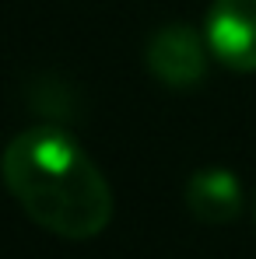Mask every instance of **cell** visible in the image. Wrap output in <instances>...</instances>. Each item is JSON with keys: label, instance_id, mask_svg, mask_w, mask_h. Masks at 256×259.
Wrapping results in <instances>:
<instances>
[{"label": "cell", "instance_id": "obj_1", "mask_svg": "<svg viewBox=\"0 0 256 259\" xmlns=\"http://www.w3.org/2000/svg\"><path fill=\"white\" fill-rule=\"evenodd\" d=\"M0 175L18 207L49 235L88 242L113 221V189L85 147L60 126H28L0 154Z\"/></svg>", "mask_w": 256, "mask_h": 259}, {"label": "cell", "instance_id": "obj_2", "mask_svg": "<svg viewBox=\"0 0 256 259\" xmlns=\"http://www.w3.org/2000/svg\"><path fill=\"white\" fill-rule=\"evenodd\" d=\"M211 46L207 35H197L190 25H165L158 28L148 49H144V60H148V70L169 88H193L207 77V63H211Z\"/></svg>", "mask_w": 256, "mask_h": 259}, {"label": "cell", "instance_id": "obj_3", "mask_svg": "<svg viewBox=\"0 0 256 259\" xmlns=\"http://www.w3.org/2000/svg\"><path fill=\"white\" fill-rule=\"evenodd\" d=\"M204 35L214 60L228 70H256V0H214L207 11Z\"/></svg>", "mask_w": 256, "mask_h": 259}, {"label": "cell", "instance_id": "obj_4", "mask_svg": "<svg viewBox=\"0 0 256 259\" xmlns=\"http://www.w3.org/2000/svg\"><path fill=\"white\" fill-rule=\"evenodd\" d=\"M186 207L200 224H232L242 214V182L228 168H200L186 179Z\"/></svg>", "mask_w": 256, "mask_h": 259}]
</instances>
